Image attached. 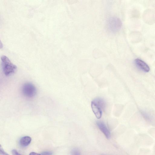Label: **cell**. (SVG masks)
<instances>
[{
    "instance_id": "obj_1",
    "label": "cell",
    "mask_w": 155,
    "mask_h": 155,
    "mask_svg": "<svg viewBox=\"0 0 155 155\" xmlns=\"http://www.w3.org/2000/svg\"><path fill=\"white\" fill-rule=\"evenodd\" d=\"M105 102L102 98H96L91 101V108L97 118L99 119L101 117L103 111L105 109Z\"/></svg>"
},
{
    "instance_id": "obj_2",
    "label": "cell",
    "mask_w": 155,
    "mask_h": 155,
    "mask_svg": "<svg viewBox=\"0 0 155 155\" xmlns=\"http://www.w3.org/2000/svg\"><path fill=\"white\" fill-rule=\"evenodd\" d=\"M1 61L3 72L6 76H10L16 71L17 66L13 64L6 56H1Z\"/></svg>"
},
{
    "instance_id": "obj_3",
    "label": "cell",
    "mask_w": 155,
    "mask_h": 155,
    "mask_svg": "<svg viewBox=\"0 0 155 155\" xmlns=\"http://www.w3.org/2000/svg\"><path fill=\"white\" fill-rule=\"evenodd\" d=\"M122 25V22L120 19L114 17L109 18L107 23L108 29L113 33L118 31L120 29Z\"/></svg>"
},
{
    "instance_id": "obj_4",
    "label": "cell",
    "mask_w": 155,
    "mask_h": 155,
    "mask_svg": "<svg viewBox=\"0 0 155 155\" xmlns=\"http://www.w3.org/2000/svg\"><path fill=\"white\" fill-rule=\"evenodd\" d=\"M21 91L23 94L28 98L34 97L37 93V89L35 86L32 83L27 82L22 86Z\"/></svg>"
},
{
    "instance_id": "obj_5",
    "label": "cell",
    "mask_w": 155,
    "mask_h": 155,
    "mask_svg": "<svg viewBox=\"0 0 155 155\" xmlns=\"http://www.w3.org/2000/svg\"><path fill=\"white\" fill-rule=\"evenodd\" d=\"M136 66L140 69L145 72H148L150 69L148 65L142 60L138 58L135 59L134 61Z\"/></svg>"
},
{
    "instance_id": "obj_6",
    "label": "cell",
    "mask_w": 155,
    "mask_h": 155,
    "mask_svg": "<svg viewBox=\"0 0 155 155\" xmlns=\"http://www.w3.org/2000/svg\"><path fill=\"white\" fill-rule=\"evenodd\" d=\"M96 124L99 129L106 137L107 139L109 138L110 136V133L105 124L103 122L99 121L96 122Z\"/></svg>"
},
{
    "instance_id": "obj_7",
    "label": "cell",
    "mask_w": 155,
    "mask_h": 155,
    "mask_svg": "<svg viewBox=\"0 0 155 155\" xmlns=\"http://www.w3.org/2000/svg\"><path fill=\"white\" fill-rule=\"evenodd\" d=\"M31 140V138L28 136H25L21 138L20 140V145L22 147H25L30 144Z\"/></svg>"
},
{
    "instance_id": "obj_8",
    "label": "cell",
    "mask_w": 155,
    "mask_h": 155,
    "mask_svg": "<svg viewBox=\"0 0 155 155\" xmlns=\"http://www.w3.org/2000/svg\"><path fill=\"white\" fill-rule=\"evenodd\" d=\"M71 155H81V154L80 152L78 149L74 148L72 150Z\"/></svg>"
},
{
    "instance_id": "obj_9",
    "label": "cell",
    "mask_w": 155,
    "mask_h": 155,
    "mask_svg": "<svg viewBox=\"0 0 155 155\" xmlns=\"http://www.w3.org/2000/svg\"><path fill=\"white\" fill-rule=\"evenodd\" d=\"M0 155H9L6 153L2 147L1 145L0 147Z\"/></svg>"
},
{
    "instance_id": "obj_10",
    "label": "cell",
    "mask_w": 155,
    "mask_h": 155,
    "mask_svg": "<svg viewBox=\"0 0 155 155\" xmlns=\"http://www.w3.org/2000/svg\"><path fill=\"white\" fill-rule=\"evenodd\" d=\"M41 155H52V153L49 151H45L42 152Z\"/></svg>"
},
{
    "instance_id": "obj_11",
    "label": "cell",
    "mask_w": 155,
    "mask_h": 155,
    "mask_svg": "<svg viewBox=\"0 0 155 155\" xmlns=\"http://www.w3.org/2000/svg\"><path fill=\"white\" fill-rule=\"evenodd\" d=\"M12 153L13 155H22L19 153L16 150L13 149L12 150Z\"/></svg>"
},
{
    "instance_id": "obj_12",
    "label": "cell",
    "mask_w": 155,
    "mask_h": 155,
    "mask_svg": "<svg viewBox=\"0 0 155 155\" xmlns=\"http://www.w3.org/2000/svg\"><path fill=\"white\" fill-rule=\"evenodd\" d=\"M29 155H41V154L34 152H31Z\"/></svg>"
}]
</instances>
